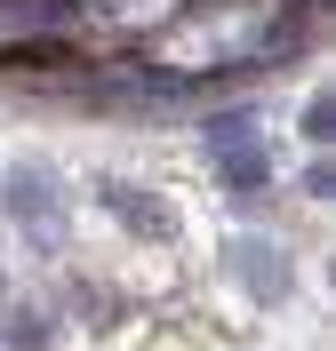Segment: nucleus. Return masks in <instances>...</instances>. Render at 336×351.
<instances>
[{
    "label": "nucleus",
    "mask_w": 336,
    "mask_h": 351,
    "mask_svg": "<svg viewBox=\"0 0 336 351\" xmlns=\"http://www.w3.org/2000/svg\"><path fill=\"white\" fill-rule=\"evenodd\" d=\"M0 208H8V216H16L41 247L56 240V176H48L41 160H16V168L0 176Z\"/></svg>",
    "instance_id": "f257e3e1"
},
{
    "label": "nucleus",
    "mask_w": 336,
    "mask_h": 351,
    "mask_svg": "<svg viewBox=\"0 0 336 351\" xmlns=\"http://www.w3.org/2000/svg\"><path fill=\"white\" fill-rule=\"evenodd\" d=\"M72 40H0V72H65Z\"/></svg>",
    "instance_id": "39448f33"
},
{
    "label": "nucleus",
    "mask_w": 336,
    "mask_h": 351,
    "mask_svg": "<svg viewBox=\"0 0 336 351\" xmlns=\"http://www.w3.org/2000/svg\"><path fill=\"white\" fill-rule=\"evenodd\" d=\"M240 136H256V104H232V112H208V120H201V144H208V152L240 144Z\"/></svg>",
    "instance_id": "423d86ee"
},
{
    "label": "nucleus",
    "mask_w": 336,
    "mask_h": 351,
    "mask_svg": "<svg viewBox=\"0 0 336 351\" xmlns=\"http://www.w3.org/2000/svg\"><path fill=\"white\" fill-rule=\"evenodd\" d=\"M304 184H313V192H320V199H328V192H336V168H328V152H320V160H313V168H304Z\"/></svg>",
    "instance_id": "1a4fd4ad"
},
{
    "label": "nucleus",
    "mask_w": 336,
    "mask_h": 351,
    "mask_svg": "<svg viewBox=\"0 0 336 351\" xmlns=\"http://www.w3.org/2000/svg\"><path fill=\"white\" fill-rule=\"evenodd\" d=\"M0 343H8V351H41V343H48V311L8 304V319H0Z\"/></svg>",
    "instance_id": "0eeeda50"
},
{
    "label": "nucleus",
    "mask_w": 336,
    "mask_h": 351,
    "mask_svg": "<svg viewBox=\"0 0 336 351\" xmlns=\"http://www.w3.org/2000/svg\"><path fill=\"white\" fill-rule=\"evenodd\" d=\"M224 263L240 271L248 295H265V304H280V295H289V247L265 240V232H232V240H224Z\"/></svg>",
    "instance_id": "f03ea898"
},
{
    "label": "nucleus",
    "mask_w": 336,
    "mask_h": 351,
    "mask_svg": "<svg viewBox=\"0 0 336 351\" xmlns=\"http://www.w3.org/2000/svg\"><path fill=\"white\" fill-rule=\"evenodd\" d=\"M216 176H224V192H232V199H256V192H272V152L256 144V136H240V144H224V152H216Z\"/></svg>",
    "instance_id": "7ed1b4c3"
},
{
    "label": "nucleus",
    "mask_w": 336,
    "mask_h": 351,
    "mask_svg": "<svg viewBox=\"0 0 336 351\" xmlns=\"http://www.w3.org/2000/svg\"><path fill=\"white\" fill-rule=\"evenodd\" d=\"M304 144H320V152L336 144V104H328V96H313V104H304Z\"/></svg>",
    "instance_id": "6e6552de"
},
{
    "label": "nucleus",
    "mask_w": 336,
    "mask_h": 351,
    "mask_svg": "<svg viewBox=\"0 0 336 351\" xmlns=\"http://www.w3.org/2000/svg\"><path fill=\"white\" fill-rule=\"evenodd\" d=\"M96 192H104V208H120V223H128V232H153V240H168V199H153V192H128L120 176H104Z\"/></svg>",
    "instance_id": "20e7f679"
}]
</instances>
